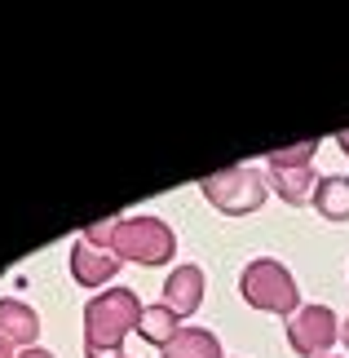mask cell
<instances>
[{"instance_id":"1","label":"cell","mask_w":349,"mask_h":358,"mask_svg":"<svg viewBox=\"0 0 349 358\" xmlns=\"http://www.w3.org/2000/svg\"><path fill=\"white\" fill-rule=\"evenodd\" d=\"M142 301L133 287H106L85 306V354L89 358H115L124 336L142 319Z\"/></svg>"},{"instance_id":"2","label":"cell","mask_w":349,"mask_h":358,"mask_svg":"<svg viewBox=\"0 0 349 358\" xmlns=\"http://www.w3.org/2000/svg\"><path fill=\"white\" fill-rule=\"evenodd\" d=\"M111 252L120 261H137V266H164L177 252V235L159 217H120L111 230Z\"/></svg>"},{"instance_id":"3","label":"cell","mask_w":349,"mask_h":358,"mask_svg":"<svg viewBox=\"0 0 349 358\" xmlns=\"http://www.w3.org/2000/svg\"><path fill=\"white\" fill-rule=\"evenodd\" d=\"M239 292H243V301L252 310H265V314H297L301 310L297 279H292L287 266L274 261V257L248 261L243 274H239Z\"/></svg>"},{"instance_id":"4","label":"cell","mask_w":349,"mask_h":358,"mask_svg":"<svg viewBox=\"0 0 349 358\" xmlns=\"http://www.w3.org/2000/svg\"><path fill=\"white\" fill-rule=\"evenodd\" d=\"M204 199L226 217H248L265 203V182L257 177V169L234 164V169H221L213 177H204Z\"/></svg>"},{"instance_id":"5","label":"cell","mask_w":349,"mask_h":358,"mask_svg":"<svg viewBox=\"0 0 349 358\" xmlns=\"http://www.w3.org/2000/svg\"><path fill=\"white\" fill-rule=\"evenodd\" d=\"M287 341H292V350L305 354V358H323L341 341V323L327 306H301L287 319Z\"/></svg>"},{"instance_id":"6","label":"cell","mask_w":349,"mask_h":358,"mask_svg":"<svg viewBox=\"0 0 349 358\" xmlns=\"http://www.w3.org/2000/svg\"><path fill=\"white\" fill-rule=\"evenodd\" d=\"M115 270H120V257L111 248H93L85 239L71 248V274H76L80 287H102V283L115 279Z\"/></svg>"},{"instance_id":"7","label":"cell","mask_w":349,"mask_h":358,"mask_svg":"<svg viewBox=\"0 0 349 358\" xmlns=\"http://www.w3.org/2000/svg\"><path fill=\"white\" fill-rule=\"evenodd\" d=\"M204 270L199 266H177L169 274V283H164V306H169L177 319H190L194 310H199V301H204Z\"/></svg>"},{"instance_id":"8","label":"cell","mask_w":349,"mask_h":358,"mask_svg":"<svg viewBox=\"0 0 349 358\" xmlns=\"http://www.w3.org/2000/svg\"><path fill=\"white\" fill-rule=\"evenodd\" d=\"M36 336H40V319H36V310L27 306V301H13V296L0 301V341L31 350V345H36Z\"/></svg>"},{"instance_id":"9","label":"cell","mask_w":349,"mask_h":358,"mask_svg":"<svg viewBox=\"0 0 349 358\" xmlns=\"http://www.w3.org/2000/svg\"><path fill=\"white\" fill-rule=\"evenodd\" d=\"M270 173H274L278 199H287V203H305V199H310V190L318 186L314 164H270Z\"/></svg>"},{"instance_id":"10","label":"cell","mask_w":349,"mask_h":358,"mask_svg":"<svg viewBox=\"0 0 349 358\" xmlns=\"http://www.w3.org/2000/svg\"><path fill=\"white\" fill-rule=\"evenodd\" d=\"M314 208L327 222H349V177L341 173H323L314 186Z\"/></svg>"},{"instance_id":"11","label":"cell","mask_w":349,"mask_h":358,"mask_svg":"<svg viewBox=\"0 0 349 358\" xmlns=\"http://www.w3.org/2000/svg\"><path fill=\"white\" fill-rule=\"evenodd\" d=\"M164 358H226L221 354V341L204 327H181V332L164 345Z\"/></svg>"},{"instance_id":"12","label":"cell","mask_w":349,"mask_h":358,"mask_svg":"<svg viewBox=\"0 0 349 358\" xmlns=\"http://www.w3.org/2000/svg\"><path fill=\"white\" fill-rule=\"evenodd\" d=\"M177 332H181V319H177L169 306H164V301H159V306H146L142 319H137V336L150 341V345H159V350L169 345Z\"/></svg>"},{"instance_id":"13","label":"cell","mask_w":349,"mask_h":358,"mask_svg":"<svg viewBox=\"0 0 349 358\" xmlns=\"http://www.w3.org/2000/svg\"><path fill=\"white\" fill-rule=\"evenodd\" d=\"M314 155H318V142L310 137V142H292V146L270 150V164H314Z\"/></svg>"},{"instance_id":"14","label":"cell","mask_w":349,"mask_h":358,"mask_svg":"<svg viewBox=\"0 0 349 358\" xmlns=\"http://www.w3.org/2000/svg\"><path fill=\"white\" fill-rule=\"evenodd\" d=\"M18 358H53V354H49V350H40V345H31V350H22Z\"/></svg>"},{"instance_id":"15","label":"cell","mask_w":349,"mask_h":358,"mask_svg":"<svg viewBox=\"0 0 349 358\" xmlns=\"http://www.w3.org/2000/svg\"><path fill=\"white\" fill-rule=\"evenodd\" d=\"M336 142H341V150L349 155V129H341V133H336Z\"/></svg>"},{"instance_id":"16","label":"cell","mask_w":349,"mask_h":358,"mask_svg":"<svg viewBox=\"0 0 349 358\" xmlns=\"http://www.w3.org/2000/svg\"><path fill=\"white\" fill-rule=\"evenodd\" d=\"M0 358H13V354H9V341H0Z\"/></svg>"},{"instance_id":"17","label":"cell","mask_w":349,"mask_h":358,"mask_svg":"<svg viewBox=\"0 0 349 358\" xmlns=\"http://www.w3.org/2000/svg\"><path fill=\"white\" fill-rule=\"evenodd\" d=\"M345 350H349V314H345Z\"/></svg>"},{"instance_id":"18","label":"cell","mask_w":349,"mask_h":358,"mask_svg":"<svg viewBox=\"0 0 349 358\" xmlns=\"http://www.w3.org/2000/svg\"><path fill=\"white\" fill-rule=\"evenodd\" d=\"M323 358H341V354H323Z\"/></svg>"},{"instance_id":"19","label":"cell","mask_w":349,"mask_h":358,"mask_svg":"<svg viewBox=\"0 0 349 358\" xmlns=\"http://www.w3.org/2000/svg\"><path fill=\"white\" fill-rule=\"evenodd\" d=\"M115 358H124V354H115Z\"/></svg>"}]
</instances>
